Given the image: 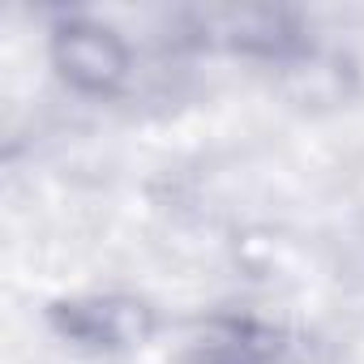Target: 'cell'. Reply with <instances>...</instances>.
<instances>
[{
    "label": "cell",
    "mask_w": 364,
    "mask_h": 364,
    "mask_svg": "<svg viewBox=\"0 0 364 364\" xmlns=\"http://www.w3.org/2000/svg\"><path fill=\"white\" fill-rule=\"evenodd\" d=\"M52 65L77 95L107 99L129 82V43L107 22L69 14L52 31Z\"/></svg>",
    "instance_id": "cell-1"
},
{
    "label": "cell",
    "mask_w": 364,
    "mask_h": 364,
    "mask_svg": "<svg viewBox=\"0 0 364 364\" xmlns=\"http://www.w3.org/2000/svg\"><path fill=\"white\" fill-rule=\"evenodd\" d=\"M60 338L86 351H129L154 334V309L137 296H73L48 309Z\"/></svg>",
    "instance_id": "cell-2"
},
{
    "label": "cell",
    "mask_w": 364,
    "mask_h": 364,
    "mask_svg": "<svg viewBox=\"0 0 364 364\" xmlns=\"http://www.w3.org/2000/svg\"><path fill=\"white\" fill-rule=\"evenodd\" d=\"M283 334L257 317H215L189 347V364H279Z\"/></svg>",
    "instance_id": "cell-3"
}]
</instances>
